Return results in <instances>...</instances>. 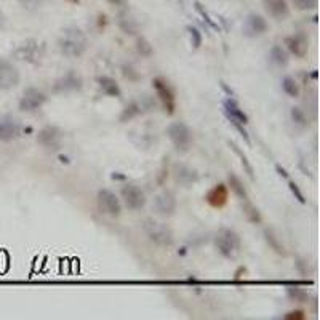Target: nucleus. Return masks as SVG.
Returning a JSON list of instances; mask_svg holds the SVG:
<instances>
[{"instance_id":"f257e3e1","label":"nucleus","mask_w":320,"mask_h":320,"mask_svg":"<svg viewBox=\"0 0 320 320\" xmlns=\"http://www.w3.org/2000/svg\"><path fill=\"white\" fill-rule=\"evenodd\" d=\"M58 48L68 58H80L88 48V39L79 27H66L58 39Z\"/></svg>"},{"instance_id":"f03ea898","label":"nucleus","mask_w":320,"mask_h":320,"mask_svg":"<svg viewBox=\"0 0 320 320\" xmlns=\"http://www.w3.org/2000/svg\"><path fill=\"white\" fill-rule=\"evenodd\" d=\"M215 247L223 258L234 259L240 251V237L239 234L229 229L223 228L215 235Z\"/></svg>"},{"instance_id":"7ed1b4c3","label":"nucleus","mask_w":320,"mask_h":320,"mask_svg":"<svg viewBox=\"0 0 320 320\" xmlns=\"http://www.w3.org/2000/svg\"><path fill=\"white\" fill-rule=\"evenodd\" d=\"M143 231L147 235V239L158 247H172L175 243L173 231L164 223H158L154 220H146L143 224Z\"/></svg>"},{"instance_id":"20e7f679","label":"nucleus","mask_w":320,"mask_h":320,"mask_svg":"<svg viewBox=\"0 0 320 320\" xmlns=\"http://www.w3.org/2000/svg\"><path fill=\"white\" fill-rule=\"evenodd\" d=\"M167 135L176 150H180V152L189 150L192 144V131L184 122H173V124H170L167 128Z\"/></svg>"},{"instance_id":"39448f33","label":"nucleus","mask_w":320,"mask_h":320,"mask_svg":"<svg viewBox=\"0 0 320 320\" xmlns=\"http://www.w3.org/2000/svg\"><path fill=\"white\" fill-rule=\"evenodd\" d=\"M46 99H48V96L45 95V91L35 88V87H29L24 90L18 108H20V111H23V112H35L45 104Z\"/></svg>"},{"instance_id":"423d86ee","label":"nucleus","mask_w":320,"mask_h":320,"mask_svg":"<svg viewBox=\"0 0 320 320\" xmlns=\"http://www.w3.org/2000/svg\"><path fill=\"white\" fill-rule=\"evenodd\" d=\"M152 87L157 93L160 102L164 104V109L168 112V114H173L176 109V98H175L173 88L168 85V82L164 80L162 77H155L152 80Z\"/></svg>"},{"instance_id":"0eeeda50","label":"nucleus","mask_w":320,"mask_h":320,"mask_svg":"<svg viewBox=\"0 0 320 320\" xmlns=\"http://www.w3.org/2000/svg\"><path fill=\"white\" fill-rule=\"evenodd\" d=\"M98 206L102 213H106L112 218H117L122 213V203L120 199L109 189H99L98 191Z\"/></svg>"},{"instance_id":"6e6552de","label":"nucleus","mask_w":320,"mask_h":320,"mask_svg":"<svg viewBox=\"0 0 320 320\" xmlns=\"http://www.w3.org/2000/svg\"><path fill=\"white\" fill-rule=\"evenodd\" d=\"M37 143L48 150H60L63 143V131L55 125L43 127L37 135Z\"/></svg>"},{"instance_id":"1a4fd4ad","label":"nucleus","mask_w":320,"mask_h":320,"mask_svg":"<svg viewBox=\"0 0 320 320\" xmlns=\"http://www.w3.org/2000/svg\"><path fill=\"white\" fill-rule=\"evenodd\" d=\"M122 199H124L125 205L128 210H141L144 208L146 205V194L141 191V187L135 186V184H125L124 187H122Z\"/></svg>"},{"instance_id":"9d476101","label":"nucleus","mask_w":320,"mask_h":320,"mask_svg":"<svg viewBox=\"0 0 320 320\" xmlns=\"http://www.w3.org/2000/svg\"><path fill=\"white\" fill-rule=\"evenodd\" d=\"M20 71L7 60H0V90H12L20 83Z\"/></svg>"},{"instance_id":"9b49d317","label":"nucleus","mask_w":320,"mask_h":320,"mask_svg":"<svg viewBox=\"0 0 320 320\" xmlns=\"http://www.w3.org/2000/svg\"><path fill=\"white\" fill-rule=\"evenodd\" d=\"M82 87H83L82 75L77 74L75 71H69L55 82L53 91L55 93H72V91L82 90Z\"/></svg>"},{"instance_id":"f8f14e48","label":"nucleus","mask_w":320,"mask_h":320,"mask_svg":"<svg viewBox=\"0 0 320 320\" xmlns=\"http://www.w3.org/2000/svg\"><path fill=\"white\" fill-rule=\"evenodd\" d=\"M21 124L13 116H0V143H10L21 135Z\"/></svg>"},{"instance_id":"ddd939ff","label":"nucleus","mask_w":320,"mask_h":320,"mask_svg":"<svg viewBox=\"0 0 320 320\" xmlns=\"http://www.w3.org/2000/svg\"><path fill=\"white\" fill-rule=\"evenodd\" d=\"M268 32V21L258 13H250L243 23V35L250 39H256Z\"/></svg>"},{"instance_id":"4468645a","label":"nucleus","mask_w":320,"mask_h":320,"mask_svg":"<svg viewBox=\"0 0 320 320\" xmlns=\"http://www.w3.org/2000/svg\"><path fill=\"white\" fill-rule=\"evenodd\" d=\"M223 111H224V116L228 117L231 124H242V125L248 124V116L243 112V109L239 106V102L232 96L226 98L223 101Z\"/></svg>"},{"instance_id":"2eb2a0df","label":"nucleus","mask_w":320,"mask_h":320,"mask_svg":"<svg viewBox=\"0 0 320 320\" xmlns=\"http://www.w3.org/2000/svg\"><path fill=\"white\" fill-rule=\"evenodd\" d=\"M285 45L291 55L296 58H304L309 51V37L304 32H296L293 35H288L285 39Z\"/></svg>"},{"instance_id":"dca6fc26","label":"nucleus","mask_w":320,"mask_h":320,"mask_svg":"<svg viewBox=\"0 0 320 320\" xmlns=\"http://www.w3.org/2000/svg\"><path fill=\"white\" fill-rule=\"evenodd\" d=\"M15 56L18 60L26 61V63H37L40 58V45L37 40L29 39L23 42L21 45H18V48L15 50Z\"/></svg>"},{"instance_id":"f3484780","label":"nucleus","mask_w":320,"mask_h":320,"mask_svg":"<svg viewBox=\"0 0 320 320\" xmlns=\"http://www.w3.org/2000/svg\"><path fill=\"white\" fill-rule=\"evenodd\" d=\"M154 210L162 216H172L176 211V197L170 191L160 192L154 199Z\"/></svg>"},{"instance_id":"a211bd4d","label":"nucleus","mask_w":320,"mask_h":320,"mask_svg":"<svg viewBox=\"0 0 320 320\" xmlns=\"http://www.w3.org/2000/svg\"><path fill=\"white\" fill-rule=\"evenodd\" d=\"M205 199H206V203H208L210 206H213V208H223V206L229 200L228 186L223 184V183L216 184L215 187H211V189L206 192Z\"/></svg>"},{"instance_id":"6ab92c4d","label":"nucleus","mask_w":320,"mask_h":320,"mask_svg":"<svg viewBox=\"0 0 320 320\" xmlns=\"http://www.w3.org/2000/svg\"><path fill=\"white\" fill-rule=\"evenodd\" d=\"M173 175H175L176 183H180L184 187H191L194 183H197V180H199V173H197L194 168L187 167L184 164H176L173 167Z\"/></svg>"},{"instance_id":"aec40b11","label":"nucleus","mask_w":320,"mask_h":320,"mask_svg":"<svg viewBox=\"0 0 320 320\" xmlns=\"http://www.w3.org/2000/svg\"><path fill=\"white\" fill-rule=\"evenodd\" d=\"M264 8L277 21H285L290 16V7L287 4V0H264Z\"/></svg>"},{"instance_id":"412c9836","label":"nucleus","mask_w":320,"mask_h":320,"mask_svg":"<svg viewBox=\"0 0 320 320\" xmlns=\"http://www.w3.org/2000/svg\"><path fill=\"white\" fill-rule=\"evenodd\" d=\"M98 83H99V88L102 90V93H106L108 96H111V98L122 96V90L119 87V83L116 82V79L109 77V75H99Z\"/></svg>"},{"instance_id":"4be33fe9","label":"nucleus","mask_w":320,"mask_h":320,"mask_svg":"<svg viewBox=\"0 0 320 320\" xmlns=\"http://www.w3.org/2000/svg\"><path fill=\"white\" fill-rule=\"evenodd\" d=\"M288 53L285 48H282L280 45H274L269 51V61L277 66V68H285V66L288 64Z\"/></svg>"},{"instance_id":"5701e85b","label":"nucleus","mask_w":320,"mask_h":320,"mask_svg":"<svg viewBox=\"0 0 320 320\" xmlns=\"http://www.w3.org/2000/svg\"><path fill=\"white\" fill-rule=\"evenodd\" d=\"M228 183H229L231 191H232L235 195H237L240 200H243V202L248 200V192H247V189H245V186H243V183H242L234 173H229V175H228Z\"/></svg>"},{"instance_id":"b1692460","label":"nucleus","mask_w":320,"mask_h":320,"mask_svg":"<svg viewBox=\"0 0 320 320\" xmlns=\"http://www.w3.org/2000/svg\"><path fill=\"white\" fill-rule=\"evenodd\" d=\"M290 288H287V296L291 299V301H296V303H307L309 301V293L306 290L299 288L298 285H293V284H287Z\"/></svg>"},{"instance_id":"393cba45","label":"nucleus","mask_w":320,"mask_h":320,"mask_svg":"<svg viewBox=\"0 0 320 320\" xmlns=\"http://www.w3.org/2000/svg\"><path fill=\"white\" fill-rule=\"evenodd\" d=\"M282 90H284L290 98H298L299 96V87L293 77H290V75H285L284 79H282Z\"/></svg>"},{"instance_id":"a878e982","label":"nucleus","mask_w":320,"mask_h":320,"mask_svg":"<svg viewBox=\"0 0 320 320\" xmlns=\"http://www.w3.org/2000/svg\"><path fill=\"white\" fill-rule=\"evenodd\" d=\"M264 239L269 243V247L274 250L276 253H279V255H285V248L280 243V240H279V237L276 235L274 231H272V229H264Z\"/></svg>"},{"instance_id":"bb28decb","label":"nucleus","mask_w":320,"mask_h":320,"mask_svg":"<svg viewBox=\"0 0 320 320\" xmlns=\"http://www.w3.org/2000/svg\"><path fill=\"white\" fill-rule=\"evenodd\" d=\"M290 116H291V120L295 122V125H298L301 128H306L309 125V119H307V116L304 114V111L301 108H291L290 109Z\"/></svg>"},{"instance_id":"cd10ccee","label":"nucleus","mask_w":320,"mask_h":320,"mask_svg":"<svg viewBox=\"0 0 320 320\" xmlns=\"http://www.w3.org/2000/svg\"><path fill=\"white\" fill-rule=\"evenodd\" d=\"M139 112H141V106L138 104L136 101H131L130 104L124 109V112H122L120 122H128V120H131L133 117H136Z\"/></svg>"},{"instance_id":"c85d7f7f","label":"nucleus","mask_w":320,"mask_h":320,"mask_svg":"<svg viewBox=\"0 0 320 320\" xmlns=\"http://www.w3.org/2000/svg\"><path fill=\"white\" fill-rule=\"evenodd\" d=\"M229 146H231V149L234 150V152L239 155V158H240V162H242L243 168H245V172L248 173V176H250V178H255V172H253V167L250 165V162H248V158H247V155H245V154H243V152H242V150H240V149H239L237 146H235V143H231V141H229Z\"/></svg>"},{"instance_id":"c756f323","label":"nucleus","mask_w":320,"mask_h":320,"mask_svg":"<svg viewBox=\"0 0 320 320\" xmlns=\"http://www.w3.org/2000/svg\"><path fill=\"white\" fill-rule=\"evenodd\" d=\"M195 10H197V13H199V15L202 16V20H203V23H206V26L211 27L213 31H220L218 23H215V21L211 20V16H210V15H208V12H206L205 8L202 7V4H200V2H195Z\"/></svg>"},{"instance_id":"7c9ffc66","label":"nucleus","mask_w":320,"mask_h":320,"mask_svg":"<svg viewBox=\"0 0 320 320\" xmlns=\"http://www.w3.org/2000/svg\"><path fill=\"white\" fill-rule=\"evenodd\" d=\"M243 211H245L247 218L251 223H255V224H259L261 223V215H259L258 208H255V206H253L251 203H248V200H247V205H245V208H243Z\"/></svg>"},{"instance_id":"2f4dec72","label":"nucleus","mask_w":320,"mask_h":320,"mask_svg":"<svg viewBox=\"0 0 320 320\" xmlns=\"http://www.w3.org/2000/svg\"><path fill=\"white\" fill-rule=\"evenodd\" d=\"M187 32H189V35H191L192 46H194V48H199V46L202 45V34H200V31L197 29V27H194V26H187Z\"/></svg>"},{"instance_id":"473e14b6","label":"nucleus","mask_w":320,"mask_h":320,"mask_svg":"<svg viewBox=\"0 0 320 320\" xmlns=\"http://www.w3.org/2000/svg\"><path fill=\"white\" fill-rule=\"evenodd\" d=\"M18 2H20V5L24 8V10L35 12V10H39V8L43 5L45 0H18Z\"/></svg>"},{"instance_id":"72a5a7b5","label":"nucleus","mask_w":320,"mask_h":320,"mask_svg":"<svg viewBox=\"0 0 320 320\" xmlns=\"http://www.w3.org/2000/svg\"><path fill=\"white\" fill-rule=\"evenodd\" d=\"M291 2H293V5L298 10H303V12L314 10L317 7V0H291Z\"/></svg>"},{"instance_id":"f704fd0d","label":"nucleus","mask_w":320,"mask_h":320,"mask_svg":"<svg viewBox=\"0 0 320 320\" xmlns=\"http://www.w3.org/2000/svg\"><path fill=\"white\" fill-rule=\"evenodd\" d=\"M288 187H290V191H291V194L295 195V199L299 202V203H306V199H304V194L301 192V189H299V186L295 183V181H291V180H288Z\"/></svg>"},{"instance_id":"c9c22d12","label":"nucleus","mask_w":320,"mask_h":320,"mask_svg":"<svg viewBox=\"0 0 320 320\" xmlns=\"http://www.w3.org/2000/svg\"><path fill=\"white\" fill-rule=\"evenodd\" d=\"M136 48H138V51L143 55V56H150V53H152V46L149 45V42L146 39H138Z\"/></svg>"},{"instance_id":"e433bc0d","label":"nucleus","mask_w":320,"mask_h":320,"mask_svg":"<svg viewBox=\"0 0 320 320\" xmlns=\"http://www.w3.org/2000/svg\"><path fill=\"white\" fill-rule=\"evenodd\" d=\"M120 27L127 34H135V24H133V21H131V20H128V18H122V20H120Z\"/></svg>"},{"instance_id":"4c0bfd02","label":"nucleus","mask_w":320,"mask_h":320,"mask_svg":"<svg viewBox=\"0 0 320 320\" xmlns=\"http://www.w3.org/2000/svg\"><path fill=\"white\" fill-rule=\"evenodd\" d=\"M284 318H287V320H304L306 315H304L303 310H291V312L284 315Z\"/></svg>"},{"instance_id":"58836bf2","label":"nucleus","mask_w":320,"mask_h":320,"mask_svg":"<svg viewBox=\"0 0 320 320\" xmlns=\"http://www.w3.org/2000/svg\"><path fill=\"white\" fill-rule=\"evenodd\" d=\"M276 170H277V173L282 176V178H285V180H288V173H287V170L284 167H280L279 164H276Z\"/></svg>"},{"instance_id":"ea45409f","label":"nucleus","mask_w":320,"mask_h":320,"mask_svg":"<svg viewBox=\"0 0 320 320\" xmlns=\"http://www.w3.org/2000/svg\"><path fill=\"white\" fill-rule=\"evenodd\" d=\"M108 2L114 7H125L127 5V0H108Z\"/></svg>"},{"instance_id":"a19ab883","label":"nucleus","mask_w":320,"mask_h":320,"mask_svg":"<svg viewBox=\"0 0 320 320\" xmlns=\"http://www.w3.org/2000/svg\"><path fill=\"white\" fill-rule=\"evenodd\" d=\"M220 83H221V88H223V90H224L226 93H228V95H229V96H234V91H232V90H231V88H229L228 85H226V83H224V82H220Z\"/></svg>"},{"instance_id":"79ce46f5","label":"nucleus","mask_w":320,"mask_h":320,"mask_svg":"<svg viewBox=\"0 0 320 320\" xmlns=\"http://www.w3.org/2000/svg\"><path fill=\"white\" fill-rule=\"evenodd\" d=\"M111 178H112V180H125V176L124 175H119V173H112Z\"/></svg>"},{"instance_id":"37998d69","label":"nucleus","mask_w":320,"mask_h":320,"mask_svg":"<svg viewBox=\"0 0 320 320\" xmlns=\"http://www.w3.org/2000/svg\"><path fill=\"white\" fill-rule=\"evenodd\" d=\"M72 2H79V0H72Z\"/></svg>"},{"instance_id":"c03bdc74","label":"nucleus","mask_w":320,"mask_h":320,"mask_svg":"<svg viewBox=\"0 0 320 320\" xmlns=\"http://www.w3.org/2000/svg\"><path fill=\"white\" fill-rule=\"evenodd\" d=\"M0 24H2V21H0Z\"/></svg>"}]
</instances>
